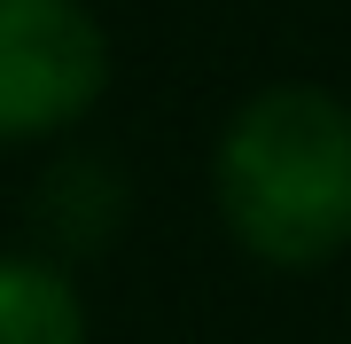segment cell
Returning a JSON list of instances; mask_svg holds the SVG:
<instances>
[{"instance_id": "cell-3", "label": "cell", "mask_w": 351, "mask_h": 344, "mask_svg": "<svg viewBox=\"0 0 351 344\" xmlns=\"http://www.w3.org/2000/svg\"><path fill=\"white\" fill-rule=\"evenodd\" d=\"M141 211L133 196V172L117 165L110 149H94V141H55L47 165L32 180V242L47 258H63V266H94V258H110L117 242H125Z\"/></svg>"}, {"instance_id": "cell-2", "label": "cell", "mask_w": 351, "mask_h": 344, "mask_svg": "<svg viewBox=\"0 0 351 344\" xmlns=\"http://www.w3.org/2000/svg\"><path fill=\"white\" fill-rule=\"evenodd\" d=\"M117 78L94 0H0V149H55Z\"/></svg>"}, {"instance_id": "cell-1", "label": "cell", "mask_w": 351, "mask_h": 344, "mask_svg": "<svg viewBox=\"0 0 351 344\" xmlns=\"http://www.w3.org/2000/svg\"><path fill=\"white\" fill-rule=\"evenodd\" d=\"M211 211L265 274L351 258V102L320 78H265L211 133Z\"/></svg>"}, {"instance_id": "cell-4", "label": "cell", "mask_w": 351, "mask_h": 344, "mask_svg": "<svg viewBox=\"0 0 351 344\" xmlns=\"http://www.w3.org/2000/svg\"><path fill=\"white\" fill-rule=\"evenodd\" d=\"M0 344H94L78 266L47 258L39 242L0 251Z\"/></svg>"}]
</instances>
